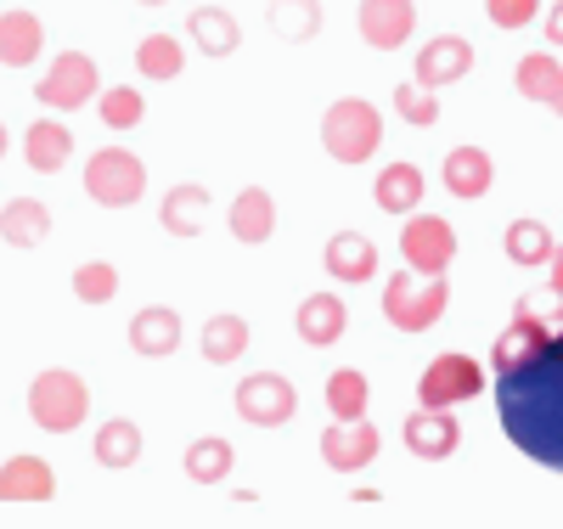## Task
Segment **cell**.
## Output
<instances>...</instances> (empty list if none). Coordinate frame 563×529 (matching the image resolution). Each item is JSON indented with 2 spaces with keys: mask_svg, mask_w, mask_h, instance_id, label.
<instances>
[{
  "mask_svg": "<svg viewBox=\"0 0 563 529\" xmlns=\"http://www.w3.org/2000/svg\"><path fill=\"white\" fill-rule=\"evenodd\" d=\"M496 417L512 451L563 473V332L496 372Z\"/></svg>",
  "mask_w": 563,
  "mask_h": 529,
  "instance_id": "obj_1",
  "label": "cell"
},
{
  "mask_svg": "<svg viewBox=\"0 0 563 529\" xmlns=\"http://www.w3.org/2000/svg\"><path fill=\"white\" fill-rule=\"evenodd\" d=\"M321 147L333 164H366L384 147V113L372 102H361V96H339L321 113Z\"/></svg>",
  "mask_w": 563,
  "mask_h": 529,
  "instance_id": "obj_2",
  "label": "cell"
},
{
  "mask_svg": "<svg viewBox=\"0 0 563 529\" xmlns=\"http://www.w3.org/2000/svg\"><path fill=\"white\" fill-rule=\"evenodd\" d=\"M451 305V282L445 276H422V271H400L384 282V321L400 332H429Z\"/></svg>",
  "mask_w": 563,
  "mask_h": 529,
  "instance_id": "obj_3",
  "label": "cell"
},
{
  "mask_svg": "<svg viewBox=\"0 0 563 529\" xmlns=\"http://www.w3.org/2000/svg\"><path fill=\"white\" fill-rule=\"evenodd\" d=\"M29 417H34V428H45V434H74V428L90 417L85 377L68 372V366L40 372V377L29 383Z\"/></svg>",
  "mask_w": 563,
  "mask_h": 529,
  "instance_id": "obj_4",
  "label": "cell"
},
{
  "mask_svg": "<svg viewBox=\"0 0 563 529\" xmlns=\"http://www.w3.org/2000/svg\"><path fill=\"white\" fill-rule=\"evenodd\" d=\"M85 191L102 209H135L141 191H147V164L124 147H102L85 158Z\"/></svg>",
  "mask_w": 563,
  "mask_h": 529,
  "instance_id": "obj_5",
  "label": "cell"
},
{
  "mask_svg": "<svg viewBox=\"0 0 563 529\" xmlns=\"http://www.w3.org/2000/svg\"><path fill=\"white\" fill-rule=\"evenodd\" d=\"M97 96H102V68H97V57H85V52L52 57V68H45V79H40V102L52 113H74L85 102H97Z\"/></svg>",
  "mask_w": 563,
  "mask_h": 529,
  "instance_id": "obj_6",
  "label": "cell"
},
{
  "mask_svg": "<svg viewBox=\"0 0 563 529\" xmlns=\"http://www.w3.org/2000/svg\"><path fill=\"white\" fill-rule=\"evenodd\" d=\"M485 389V366L474 355H434L417 377V406H467Z\"/></svg>",
  "mask_w": 563,
  "mask_h": 529,
  "instance_id": "obj_7",
  "label": "cell"
},
{
  "mask_svg": "<svg viewBox=\"0 0 563 529\" xmlns=\"http://www.w3.org/2000/svg\"><path fill=\"white\" fill-rule=\"evenodd\" d=\"M231 406H238V417L254 422V428H282L299 411V389L276 372H249L238 383V395H231Z\"/></svg>",
  "mask_w": 563,
  "mask_h": 529,
  "instance_id": "obj_8",
  "label": "cell"
},
{
  "mask_svg": "<svg viewBox=\"0 0 563 529\" xmlns=\"http://www.w3.org/2000/svg\"><path fill=\"white\" fill-rule=\"evenodd\" d=\"M400 254H406V265L422 271V276H445L451 260H456V225L440 220V214H406Z\"/></svg>",
  "mask_w": 563,
  "mask_h": 529,
  "instance_id": "obj_9",
  "label": "cell"
},
{
  "mask_svg": "<svg viewBox=\"0 0 563 529\" xmlns=\"http://www.w3.org/2000/svg\"><path fill=\"white\" fill-rule=\"evenodd\" d=\"M400 445H406L417 462H445V456H456V445H462V422L451 417V406H417V411L400 422Z\"/></svg>",
  "mask_w": 563,
  "mask_h": 529,
  "instance_id": "obj_10",
  "label": "cell"
},
{
  "mask_svg": "<svg viewBox=\"0 0 563 529\" xmlns=\"http://www.w3.org/2000/svg\"><path fill=\"white\" fill-rule=\"evenodd\" d=\"M378 428H372L366 417H333V428L321 434V462L333 473H361L378 462Z\"/></svg>",
  "mask_w": 563,
  "mask_h": 529,
  "instance_id": "obj_11",
  "label": "cell"
},
{
  "mask_svg": "<svg viewBox=\"0 0 563 529\" xmlns=\"http://www.w3.org/2000/svg\"><path fill=\"white\" fill-rule=\"evenodd\" d=\"M57 496V473L45 456H7L0 462V507H45Z\"/></svg>",
  "mask_w": 563,
  "mask_h": 529,
  "instance_id": "obj_12",
  "label": "cell"
},
{
  "mask_svg": "<svg viewBox=\"0 0 563 529\" xmlns=\"http://www.w3.org/2000/svg\"><path fill=\"white\" fill-rule=\"evenodd\" d=\"M355 23H361V40L372 52H400L417 29V7L411 0H361Z\"/></svg>",
  "mask_w": 563,
  "mask_h": 529,
  "instance_id": "obj_13",
  "label": "cell"
},
{
  "mask_svg": "<svg viewBox=\"0 0 563 529\" xmlns=\"http://www.w3.org/2000/svg\"><path fill=\"white\" fill-rule=\"evenodd\" d=\"M467 74H474V45H467L462 34H434L417 52V85H429V90H445Z\"/></svg>",
  "mask_w": 563,
  "mask_h": 529,
  "instance_id": "obj_14",
  "label": "cell"
},
{
  "mask_svg": "<svg viewBox=\"0 0 563 529\" xmlns=\"http://www.w3.org/2000/svg\"><path fill=\"white\" fill-rule=\"evenodd\" d=\"M124 339L141 361H169L180 350V316L169 305H147V310H135V321L124 327Z\"/></svg>",
  "mask_w": 563,
  "mask_h": 529,
  "instance_id": "obj_15",
  "label": "cell"
},
{
  "mask_svg": "<svg viewBox=\"0 0 563 529\" xmlns=\"http://www.w3.org/2000/svg\"><path fill=\"white\" fill-rule=\"evenodd\" d=\"M225 225H231V236H238L243 249L271 243L276 236V198L265 186H243L238 198H231V209H225Z\"/></svg>",
  "mask_w": 563,
  "mask_h": 529,
  "instance_id": "obj_16",
  "label": "cell"
},
{
  "mask_svg": "<svg viewBox=\"0 0 563 529\" xmlns=\"http://www.w3.org/2000/svg\"><path fill=\"white\" fill-rule=\"evenodd\" d=\"M74 130L63 124V119H34L29 130H23V158H29V169L34 175H57V169H68V158H74Z\"/></svg>",
  "mask_w": 563,
  "mask_h": 529,
  "instance_id": "obj_17",
  "label": "cell"
},
{
  "mask_svg": "<svg viewBox=\"0 0 563 529\" xmlns=\"http://www.w3.org/2000/svg\"><path fill=\"white\" fill-rule=\"evenodd\" d=\"M294 327H299V339H305L310 350H333V344L344 339V327H350V310H344L339 294H305Z\"/></svg>",
  "mask_w": 563,
  "mask_h": 529,
  "instance_id": "obj_18",
  "label": "cell"
},
{
  "mask_svg": "<svg viewBox=\"0 0 563 529\" xmlns=\"http://www.w3.org/2000/svg\"><path fill=\"white\" fill-rule=\"evenodd\" d=\"M321 265H327V276L333 282H372L378 276V249H372V236H361V231H339V236H327V254H321Z\"/></svg>",
  "mask_w": 563,
  "mask_h": 529,
  "instance_id": "obj_19",
  "label": "cell"
},
{
  "mask_svg": "<svg viewBox=\"0 0 563 529\" xmlns=\"http://www.w3.org/2000/svg\"><path fill=\"white\" fill-rule=\"evenodd\" d=\"M440 180L451 198H485V191L496 186V164L485 147H451L445 164H440Z\"/></svg>",
  "mask_w": 563,
  "mask_h": 529,
  "instance_id": "obj_20",
  "label": "cell"
},
{
  "mask_svg": "<svg viewBox=\"0 0 563 529\" xmlns=\"http://www.w3.org/2000/svg\"><path fill=\"white\" fill-rule=\"evenodd\" d=\"M186 40L198 45L203 57H238V45H243V23L231 18L225 7H198L192 18H186Z\"/></svg>",
  "mask_w": 563,
  "mask_h": 529,
  "instance_id": "obj_21",
  "label": "cell"
},
{
  "mask_svg": "<svg viewBox=\"0 0 563 529\" xmlns=\"http://www.w3.org/2000/svg\"><path fill=\"white\" fill-rule=\"evenodd\" d=\"M40 52H45V23L23 7L0 12V68H34Z\"/></svg>",
  "mask_w": 563,
  "mask_h": 529,
  "instance_id": "obj_22",
  "label": "cell"
},
{
  "mask_svg": "<svg viewBox=\"0 0 563 529\" xmlns=\"http://www.w3.org/2000/svg\"><path fill=\"white\" fill-rule=\"evenodd\" d=\"M158 220H164V231L169 236H203V220H209V191L203 186H175V191H164V203H158Z\"/></svg>",
  "mask_w": 563,
  "mask_h": 529,
  "instance_id": "obj_23",
  "label": "cell"
},
{
  "mask_svg": "<svg viewBox=\"0 0 563 529\" xmlns=\"http://www.w3.org/2000/svg\"><path fill=\"white\" fill-rule=\"evenodd\" d=\"M0 236H7L12 249H40L45 236H52V209L40 198H12L0 209Z\"/></svg>",
  "mask_w": 563,
  "mask_h": 529,
  "instance_id": "obj_24",
  "label": "cell"
},
{
  "mask_svg": "<svg viewBox=\"0 0 563 529\" xmlns=\"http://www.w3.org/2000/svg\"><path fill=\"white\" fill-rule=\"evenodd\" d=\"M203 361L209 366H238L243 361V350H249V321L243 316H231V310H220V316H209L203 321Z\"/></svg>",
  "mask_w": 563,
  "mask_h": 529,
  "instance_id": "obj_25",
  "label": "cell"
},
{
  "mask_svg": "<svg viewBox=\"0 0 563 529\" xmlns=\"http://www.w3.org/2000/svg\"><path fill=\"white\" fill-rule=\"evenodd\" d=\"M372 198H378L384 214H417V203H422V169H417V164H389V169H378V180H372Z\"/></svg>",
  "mask_w": 563,
  "mask_h": 529,
  "instance_id": "obj_26",
  "label": "cell"
},
{
  "mask_svg": "<svg viewBox=\"0 0 563 529\" xmlns=\"http://www.w3.org/2000/svg\"><path fill=\"white\" fill-rule=\"evenodd\" d=\"M180 462H186V478H192V485H225L238 451H231V440H220V434H203V440L186 445Z\"/></svg>",
  "mask_w": 563,
  "mask_h": 529,
  "instance_id": "obj_27",
  "label": "cell"
},
{
  "mask_svg": "<svg viewBox=\"0 0 563 529\" xmlns=\"http://www.w3.org/2000/svg\"><path fill=\"white\" fill-rule=\"evenodd\" d=\"M90 456H97L102 467H135L141 462V428L130 422V417H113V422H102L97 428V440H90Z\"/></svg>",
  "mask_w": 563,
  "mask_h": 529,
  "instance_id": "obj_28",
  "label": "cell"
},
{
  "mask_svg": "<svg viewBox=\"0 0 563 529\" xmlns=\"http://www.w3.org/2000/svg\"><path fill=\"white\" fill-rule=\"evenodd\" d=\"M135 68H141V79H158V85L180 79V68H186V40H175V34H147V40L135 45Z\"/></svg>",
  "mask_w": 563,
  "mask_h": 529,
  "instance_id": "obj_29",
  "label": "cell"
},
{
  "mask_svg": "<svg viewBox=\"0 0 563 529\" xmlns=\"http://www.w3.org/2000/svg\"><path fill=\"white\" fill-rule=\"evenodd\" d=\"M552 254H558V243L541 220H512L507 225V260L519 271H541V265H552Z\"/></svg>",
  "mask_w": 563,
  "mask_h": 529,
  "instance_id": "obj_30",
  "label": "cell"
},
{
  "mask_svg": "<svg viewBox=\"0 0 563 529\" xmlns=\"http://www.w3.org/2000/svg\"><path fill=\"white\" fill-rule=\"evenodd\" d=\"M271 34L288 40V45H305L321 34V0H271Z\"/></svg>",
  "mask_w": 563,
  "mask_h": 529,
  "instance_id": "obj_31",
  "label": "cell"
},
{
  "mask_svg": "<svg viewBox=\"0 0 563 529\" xmlns=\"http://www.w3.org/2000/svg\"><path fill=\"white\" fill-rule=\"evenodd\" d=\"M327 411L333 417H366V406H372V383H366V372H355V366H339L333 377H327Z\"/></svg>",
  "mask_w": 563,
  "mask_h": 529,
  "instance_id": "obj_32",
  "label": "cell"
},
{
  "mask_svg": "<svg viewBox=\"0 0 563 529\" xmlns=\"http://www.w3.org/2000/svg\"><path fill=\"white\" fill-rule=\"evenodd\" d=\"M119 265H108V260H85V265H74V299L79 305H113L119 299Z\"/></svg>",
  "mask_w": 563,
  "mask_h": 529,
  "instance_id": "obj_33",
  "label": "cell"
},
{
  "mask_svg": "<svg viewBox=\"0 0 563 529\" xmlns=\"http://www.w3.org/2000/svg\"><path fill=\"white\" fill-rule=\"evenodd\" d=\"M97 113H102L108 130H135L141 119H147V96H141L135 85H108L97 96Z\"/></svg>",
  "mask_w": 563,
  "mask_h": 529,
  "instance_id": "obj_34",
  "label": "cell"
},
{
  "mask_svg": "<svg viewBox=\"0 0 563 529\" xmlns=\"http://www.w3.org/2000/svg\"><path fill=\"white\" fill-rule=\"evenodd\" d=\"M558 79H563V68H558L552 52H530V57H519V68H512V85H519L525 102H547Z\"/></svg>",
  "mask_w": 563,
  "mask_h": 529,
  "instance_id": "obj_35",
  "label": "cell"
},
{
  "mask_svg": "<svg viewBox=\"0 0 563 529\" xmlns=\"http://www.w3.org/2000/svg\"><path fill=\"white\" fill-rule=\"evenodd\" d=\"M395 113L411 124V130H429V124H440V90H429V85H395Z\"/></svg>",
  "mask_w": 563,
  "mask_h": 529,
  "instance_id": "obj_36",
  "label": "cell"
},
{
  "mask_svg": "<svg viewBox=\"0 0 563 529\" xmlns=\"http://www.w3.org/2000/svg\"><path fill=\"white\" fill-rule=\"evenodd\" d=\"M512 316H525V321H541V327H552V332H558V327H563V294H558V287L547 282L541 294H525L519 305H512Z\"/></svg>",
  "mask_w": 563,
  "mask_h": 529,
  "instance_id": "obj_37",
  "label": "cell"
},
{
  "mask_svg": "<svg viewBox=\"0 0 563 529\" xmlns=\"http://www.w3.org/2000/svg\"><path fill=\"white\" fill-rule=\"evenodd\" d=\"M485 12L496 29H530V18H541V0H485Z\"/></svg>",
  "mask_w": 563,
  "mask_h": 529,
  "instance_id": "obj_38",
  "label": "cell"
},
{
  "mask_svg": "<svg viewBox=\"0 0 563 529\" xmlns=\"http://www.w3.org/2000/svg\"><path fill=\"white\" fill-rule=\"evenodd\" d=\"M541 23H547V45H563V0L541 12Z\"/></svg>",
  "mask_w": 563,
  "mask_h": 529,
  "instance_id": "obj_39",
  "label": "cell"
},
{
  "mask_svg": "<svg viewBox=\"0 0 563 529\" xmlns=\"http://www.w3.org/2000/svg\"><path fill=\"white\" fill-rule=\"evenodd\" d=\"M547 271H552V287L563 294V243H558V254H552V265H547Z\"/></svg>",
  "mask_w": 563,
  "mask_h": 529,
  "instance_id": "obj_40",
  "label": "cell"
},
{
  "mask_svg": "<svg viewBox=\"0 0 563 529\" xmlns=\"http://www.w3.org/2000/svg\"><path fill=\"white\" fill-rule=\"evenodd\" d=\"M547 108H552V113H558V119H563V79H558V85H552V96H547Z\"/></svg>",
  "mask_w": 563,
  "mask_h": 529,
  "instance_id": "obj_41",
  "label": "cell"
},
{
  "mask_svg": "<svg viewBox=\"0 0 563 529\" xmlns=\"http://www.w3.org/2000/svg\"><path fill=\"white\" fill-rule=\"evenodd\" d=\"M135 7H141V12H153V7H164V0H135Z\"/></svg>",
  "mask_w": 563,
  "mask_h": 529,
  "instance_id": "obj_42",
  "label": "cell"
},
{
  "mask_svg": "<svg viewBox=\"0 0 563 529\" xmlns=\"http://www.w3.org/2000/svg\"><path fill=\"white\" fill-rule=\"evenodd\" d=\"M0 158H7V124H0Z\"/></svg>",
  "mask_w": 563,
  "mask_h": 529,
  "instance_id": "obj_43",
  "label": "cell"
}]
</instances>
